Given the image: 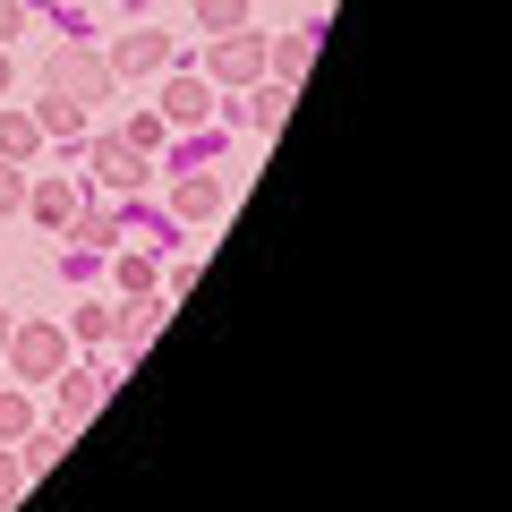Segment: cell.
Here are the masks:
<instances>
[{
  "instance_id": "obj_20",
  "label": "cell",
  "mask_w": 512,
  "mask_h": 512,
  "mask_svg": "<svg viewBox=\"0 0 512 512\" xmlns=\"http://www.w3.org/2000/svg\"><path fill=\"white\" fill-rule=\"evenodd\" d=\"M120 291H128V299L154 291V248H128V256H120Z\"/></svg>"
},
{
  "instance_id": "obj_23",
  "label": "cell",
  "mask_w": 512,
  "mask_h": 512,
  "mask_svg": "<svg viewBox=\"0 0 512 512\" xmlns=\"http://www.w3.org/2000/svg\"><path fill=\"white\" fill-rule=\"evenodd\" d=\"M18 487H26V470H18V461H9V453H0V512L18 504Z\"/></svg>"
},
{
  "instance_id": "obj_21",
  "label": "cell",
  "mask_w": 512,
  "mask_h": 512,
  "mask_svg": "<svg viewBox=\"0 0 512 512\" xmlns=\"http://www.w3.org/2000/svg\"><path fill=\"white\" fill-rule=\"evenodd\" d=\"M69 325L86 333V342H111V333H120V316H111V308H69Z\"/></svg>"
},
{
  "instance_id": "obj_15",
  "label": "cell",
  "mask_w": 512,
  "mask_h": 512,
  "mask_svg": "<svg viewBox=\"0 0 512 512\" xmlns=\"http://www.w3.org/2000/svg\"><path fill=\"white\" fill-rule=\"evenodd\" d=\"M69 231L86 239V248H120V214H111V205H77Z\"/></svg>"
},
{
  "instance_id": "obj_24",
  "label": "cell",
  "mask_w": 512,
  "mask_h": 512,
  "mask_svg": "<svg viewBox=\"0 0 512 512\" xmlns=\"http://www.w3.org/2000/svg\"><path fill=\"white\" fill-rule=\"evenodd\" d=\"M18 26H26V0H0V43L18 35Z\"/></svg>"
},
{
  "instance_id": "obj_2",
  "label": "cell",
  "mask_w": 512,
  "mask_h": 512,
  "mask_svg": "<svg viewBox=\"0 0 512 512\" xmlns=\"http://www.w3.org/2000/svg\"><path fill=\"white\" fill-rule=\"evenodd\" d=\"M9 376H26V384H52L60 367H69V333L60 325H9Z\"/></svg>"
},
{
  "instance_id": "obj_5",
  "label": "cell",
  "mask_w": 512,
  "mask_h": 512,
  "mask_svg": "<svg viewBox=\"0 0 512 512\" xmlns=\"http://www.w3.org/2000/svg\"><path fill=\"white\" fill-rule=\"evenodd\" d=\"M111 77H163L171 69V35H154V26H137V35H111Z\"/></svg>"
},
{
  "instance_id": "obj_12",
  "label": "cell",
  "mask_w": 512,
  "mask_h": 512,
  "mask_svg": "<svg viewBox=\"0 0 512 512\" xmlns=\"http://www.w3.org/2000/svg\"><path fill=\"white\" fill-rule=\"evenodd\" d=\"M35 128H43V137H69V146H77V137H86V103H69V94H43Z\"/></svg>"
},
{
  "instance_id": "obj_8",
  "label": "cell",
  "mask_w": 512,
  "mask_h": 512,
  "mask_svg": "<svg viewBox=\"0 0 512 512\" xmlns=\"http://www.w3.org/2000/svg\"><path fill=\"white\" fill-rule=\"evenodd\" d=\"M26 205H35V222L69 231V214L86 205V188H77V180H26Z\"/></svg>"
},
{
  "instance_id": "obj_6",
  "label": "cell",
  "mask_w": 512,
  "mask_h": 512,
  "mask_svg": "<svg viewBox=\"0 0 512 512\" xmlns=\"http://www.w3.org/2000/svg\"><path fill=\"white\" fill-rule=\"evenodd\" d=\"M60 427H86L94 419V402L111 393V367H60Z\"/></svg>"
},
{
  "instance_id": "obj_16",
  "label": "cell",
  "mask_w": 512,
  "mask_h": 512,
  "mask_svg": "<svg viewBox=\"0 0 512 512\" xmlns=\"http://www.w3.org/2000/svg\"><path fill=\"white\" fill-rule=\"evenodd\" d=\"M120 137H128V146H137V154L154 163V154L171 146V120H163V111H128V128H120Z\"/></svg>"
},
{
  "instance_id": "obj_22",
  "label": "cell",
  "mask_w": 512,
  "mask_h": 512,
  "mask_svg": "<svg viewBox=\"0 0 512 512\" xmlns=\"http://www.w3.org/2000/svg\"><path fill=\"white\" fill-rule=\"evenodd\" d=\"M26 205V163H0V214H18Z\"/></svg>"
},
{
  "instance_id": "obj_1",
  "label": "cell",
  "mask_w": 512,
  "mask_h": 512,
  "mask_svg": "<svg viewBox=\"0 0 512 512\" xmlns=\"http://www.w3.org/2000/svg\"><path fill=\"white\" fill-rule=\"evenodd\" d=\"M111 86H120V77H111V60H103V52H77V43H60V52L43 60V94H69V103H103Z\"/></svg>"
},
{
  "instance_id": "obj_26",
  "label": "cell",
  "mask_w": 512,
  "mask_h": 512,
  "mask_svg": "<svg viewBox=\"0 0 512 512\" xmlns=\"http://www.w3.org/2000/svg\"><path fill=\"white\" fill-rule=\"evenodd\" d=\"M0 350H9V308H0Z\"/></svg>"
},
{
  "instance_id": "obj_10",
  "label": "cell",
  "mask_w": 512,
  "mask_h": 512,
  "mask_svg": "<svg viewBox=\"0 0 512 512\" xmlns=\"http://www.w3.org/2000/svg\"><path fill=\"white\" fill-rule=\"evenodd\" d=\"M171 205H180V222H214V214H222V180H205V171H188V180L171 188Z\"/></svg>"
},
{
  "instance_id": "obj_19",
  "label": "cell",
  "mask_w": 512,
  "mask_h": 512,
  "mask_svg": "<svg viewBox=\"0 0 512 512\" xmlns=\"http://www.w3.org/2000/svg\"><path fill=\"white\" fill-rule=\"evenodd\" d=\"M197 26L205 35H231V26H248V0H197Z\"/></svg>"
},
{
  "instance_id": "obj_25",
  "label": "cell",
  "mask_w": 512,
  "mask_h": 512,
  "mask_svg": "<svg viewBox=\"0 0 512 512\" xmlns=\"http://www.w3.org/2000/svg\"><path fill=\"white\" fill-rule=\"evenodd\" d=\"M0 94H9V43H0Z\"/></svg>"
},
{
  "instance_id": "obj_9",
  "label": "cell",
  "mask_w": 512,
  "mask_h": 512,
  "mask_svg": "<svg viewBox=\"0 0 512 512\" xmlns=\"http://www.w3.org/2000/svg\"><path fill=\"white\" fill-rule=\"evenodd\" d=\"M35 154H43L35 111H0V163H35Z\"/></svg>"
},
{
  "instance_id": "obj_11",
  "label": "cell",
  "mask_w": 512,
  "mask_h": 512,
  "mask_svg": "<svg viewBox=\"0 0 512 512\" xmlns=\"http://www.w3.org/2000/svg\"><path fill=\"white\" fill-rule=\"evenodd\" d=\"M163 308H171L163 291H137V299H128V308H120V333H111V342H128V350H137V342H146L154 325H163Z\"/></svg>"
},
{
  "instance_id": "obj_13",
  "label": "cell",
  "mask_w": 512,
  "mask_h": 512,
  "mask_svg": "<svg viewBox=\"0 0 512 512\" xmlns=\"http://www.w3.org/2000/svg\"><path fill=\"white\" fill-rule=\"evenodd\" d=\"M18 444H26V453H18V470H26V478H43V470L60 461V444H69V427H26Z\"/></svg>"
},
{
  "instance_id": "obj_18",
  "label": "cell",
  "mask_w": 512,
  "mask_h": 512,
  "mask_svg": "<svg viewBox=\"0 0 512 512\" xmlns=\"http://www.w3.org/2000/svg\"><path fill=\"white\" fill-rule=\"evenodd\" d=\"M26 427H35V402H26L18 384H0V444H18Z\"/></svg>"
},
{
  "instance_id": "obj_17",
  "label": "cell",
  "mask_w": 512,
  "mask_h": 512,
  "mask_svg": "<svg viewBox=\"0 0 512 512\" xmlns=\"http://www.w3.org/2000/svg\"><path fill=\"white\" fill-rule=\"evenodd\" d=\"M308 60H316V35H282V43H265V69H282V86H291Z\"/></svg>"
},
{
  "instance_id": "obj_4",
  "label": "cell",
  "mask_w": 512,
  "mask_h": 512,
  "mask_svg": "<svg viewBox=\"0 0 512 512\" xmlns=\"http://www.w3.org/2000/svg\"><path fill=\"white\" fill-rule=\"evenodd\" d=\"M94 188H111V197H137V188H146V154L128 146V137H94Z\"/></svg>"
},
{
  "instance_id": "obj_14",
  "label": "cell",
  "mask_w": 512,
  "mask_h": 512,
  "mask_svg": "<svg viewBox=\"0 0 512 512\" xmlns=\"http://www.w3.org/2000/svg\"><path fill=\"white\" fill-rule=\"evenodd\" d=\"M282 120H291V86H265V77H256V94H248V128H265V137H274Z\"/></svg>"
},
{
  "instance_id": "obj_3",
  "label": "cell",
  "mask_w": 512,
  "mask_h": 512,
  "mask_svg": "<svg viewBox=\"0 0 512 512\" xmlns=\"http://www.w3.org/2000/svg\"><path fill=\"white\" fill-rule=\"evenodd\" d=\"M256 77H265V35L231 26V35L205 43V86H256Z\"/></svg>"
},
{
  "instance_id": "obj_7",
  "label": "cell",
  "mask_w": 512,
  "mask_h": 512,
  "mask_svg": "<svg viewBox=\"0 0 512 512\" xmlns=\"http://www.w3.org/2000/svg\"><path fill=\"white\" fill-rule=\"evenodd\" d=\"M154 111H163L171 128H197L205 111H214V86H205V69H171V86H163V103H154Z\"/></svg>"
}]
</instances>
